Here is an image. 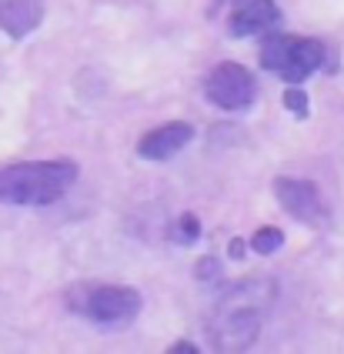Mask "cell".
<instances>
[{"instance_id": "obj_7", "label": "cell", "mask_w": 344, "mask_h": 354, "mask_svg": "<svg viewBox=\"0 0 344 354\" xmlns=\"http://www.w3.org/2000/svg\"><path fill=\"white\" fill-rule=\"evenodd\" d=\"M194 138V127L184 124V120H171V124H161L154 131H147L141 140H137V154L144 160H171L174 154H181L184 147Z\"/></svg>"}, {"instance_id": "obj_8", "label": "cell", "mask_w": 344, "mask_h": 354, "mask_svg": "<svg viewBox=\"0 0 344 354\" xmlns=\"http://www.w3.org/2000/svg\"><path fill=\"white\" fill-rule=\"evenodd\" d=\"M324 60V47L318 40H307V37H294L291 47H287V57H284V67L278 71L287 84H301L307 80Z\"/></svg>"}, {"instance_id": "obj_10", "label": "cell", "mask_w": 344, "mask_h": 354, "mask_svg": "<svg viewBox=\"0 0 344 354\" xmlns=\"http://www.w3.org/2000/svg\"><path fill=\"white\" fill-rule=\"evenodd\" d=\"M291 34H264V44H261V64L267 67V71H281L284 67V57H287V47H291Z\"/></svg>"}, {"instance_id": "obj_2", "label": "cell", "mask_w": 344, "mask_h": 354, "mask_svg": "<svg viewBox=\"0 0 344 354\" xmlns=\"http://www.w3.org/2000/svg\"><path fill=\"white\" fill-rule=\"evenodd\" d=\"M77 180L74 160H23L0 167V204L44 207L61 201Z\"/></svg>"}, {"instance_id": "obj_14", "label": "cell", "mask_w": 344, "mask_h": 354, "mask_svg": "<svg viewBox=\"0 0 344 354\" xmlns=\"http://www.w3.org/2000/svg\"><path fill=\"white\" fill-rule=\"evenodd\" d=\"M194 271H198V281H214L221 274V264H218V257H201Z\"/></svg>"}, {"instance_id": "obj_4", "label": "cell", "mask_w": 344, "mask_h": 354, "mask_svg": "<svg viewBox=\"0 0 344 354\" xmlns=\"http://www.w3.org/2000/svg\"><path fill=\"white\" fill-rule=\"evenodd\" d=\"M204 94L211 104H218L221 111H247L254 97H258V84H254V74L241 67V64H234V60H227V64H218L207 80H204Z\"/></svg>"}, {"instance_id": "obj_6", "label": "cell", "mask_w": 344, "mask_h": 354, "mask_svg": "<svg viewBox=\"0 0 344 354\" xmlns=\"http://www.w3.org/2000/svg\"><path fill=\"white\" fill-rule=\"evenodd\" d=\"M278 24H281V10L274 0H234L227 30L231 37H258V34L274 30Z\"/></svg>"}, {"instance_id": "obj_15", "label": "cell", "mask_w": 344, "mask_h": 354, "mask_svg": "<svg viewBox=\"0 0 344 354\" xmlns=\"http://www.w3.org/2000/svg\"><path fill=\"white\" fill-rule=\"evenodd\" d=\"M227 254L234 257V261H241V257H244V241H238V237H234V241L227 244Z\"/></svg>"}, {"instance_id": "obj_16", "label": "cell", "mask_w": 344, "mask_h": 354, "mask_svg": "<svg viewBox=\"0 0 344 354\" xmlns=\"http://www.w3.org/2000/svg\"><path fill=\"white\" fill-rule=\"evenodd\" d=\"M171 351H198V344H191V341H174Z\"/></svg>"}, {"instance_id": "obj_13", "label": "cell", "mask_w": 344, "mask_h": 354, "mask_svg": "<svg viewBox=\"0 0 344 354\" xmlns=\"http://www.w3.org/2000/svg\"><path fill=\"white\" fill-rule=\"evenodd\" d=\"M284 107L294 114V118H307V111H311V104H307V94H304L298 84H291L287 91H284Z\"/></svg>"}, {"instance_id": "obj_12", "label": "cell", "mask_w": 344, "mask_h": 354, "mask_svg": "<svg viewBox=\"0 0 344 354\" xmlns=\"http://www.w3.org/2000/svg\"><path fill=\"white\" fill-rule=\"evenodd\" d=\"M281 244H284V234L278 227H261L258 234L251 237V248H254L258 254H274Z\"/></svg>"}, {"instance_id": "obj_5", "label": "cell", "mask_w": 344, "mask_h": 354, "mask_svg": "<svg viewBox=\"0 0 344 354\" xmlns=\"http://www.w3.org/2000/svg\"><path fill=\"white\" fill-rule=\"evenodd\" d=\"M274 197L287 214L294 221H301L307 227H318L324 221V201L321 191L311 184V180H301V177H278L274 180Z\"/></svg>"}, {"instance_id": "obj_11", "label": "cell", "mask_w": 344, "mask_h": 354, "mask_svg": "<svg viewBox=\"0 0 344 354\" xmlns=\"http://www.w3.org/2000/svg\"><path fill=\"white\" fill-rule=\"evenodd\" d=\"M171 237L181 241V244H194V241L201 237V221L194 214H181L174 221V227H171Z\"/></svg>"}, {"instance_id": "obj_3", "label": "cell", "mask_w": 344, "mask_h": 354, "mask_svg": "<svg viewBox=\"0 0 344 354\" xmlns=\"http://www.w3.org/2000/svg\"><path fill=\"white\" fill-rule=\"evenodd\" d=\"M67 308L94 324H127L141 311V295L124 284H77L67 291Z\"/></svg>"}, {"instance_id": "obj_1", "label": "cell", "mask_w": 344, "mask_h": 354, "mask_svg": "<svg viewBox=\"0 0 344 354\" xmlns=\"http://www.w3.org/2000/svg\"><path fill=\"white\" fill-rule=\"evenodd\" d=\"M278 297L271 277H244L238 284H227L214 297V308L207 315L211 348L224 354L247 351L264 328V317Z\"/></svg>"}, {"instance_id": "obj_9", "label": "cell", "mask_w": 344, "mask_h": 354, "mask_svg": "<svg viewBox=\"0 0 344 354\" xmlns=\"http://www.w3.org/2000/svg\"><path fill=\"white\" fill-rule=\"evenodd\" d=\"M44 20V0H0V30L10 37H27Z\"/></svg>"}]
</instances>
